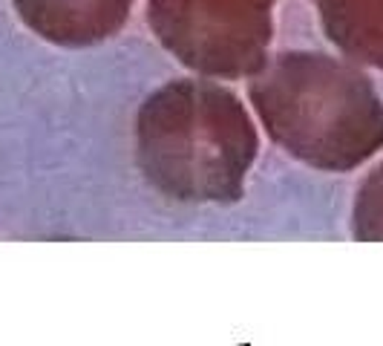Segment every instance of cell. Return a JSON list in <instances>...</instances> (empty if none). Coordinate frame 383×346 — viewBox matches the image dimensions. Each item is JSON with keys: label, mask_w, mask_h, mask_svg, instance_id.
I'll list each match as a JSON object with an SVG mask.
<instances>
[{"label": "cell", "mask_w": 383, "mask_h": 346, "mask_svg": "<svg viewBox=\"0 0 383 346\" xmlns=\"http://www.w3.org/2000/svg\"><path fill=\"white\" fill-rule=\"evenodd\" d=\"M260 136L228 86L170 81L136 118V159L144 179L179 202H236L257 162Z\"/></svg>", "instance_id": "cell-1"}, {"label": "cell", "mask_w": 383, "mask_h": 346, "mask_svg": "<svg viewBox=\"0 0 383 346\" xmlns=\"http://www.w3.org/2000/svg\"><path fill=\"white\" fill-rule=\"evenodd\" d=\"M268 136L309 167L343 173L383 147V101L372 78L326 52H280L251 75Z\"/></svg>", "instance_id": "cell-2"}, {"label": "cell", "mask_w": 383, "mask_h": 346, "mask_svg": "<svg viewBox=\"0 0 383 346\" xmlns=\"http://www.w3.org/2000/svg\"><path fill=\"white\" fill-rule=\"evenodd\" d=\"M277 0H150L161 47L214 78H245L268 61Z\"/></svg>", "instance_id": "cell-3"}, {"label": "cell", "mask_w": 383, "mask_h": 346, "mask_svg": "<svg viewBox=\"0 0 383 346\" xmlns=\"http://www.w3.org/2000/svg\"><path fill=\"white\" fill-rule=\"evenodd\" d=\"M23 18L55 43L64 47H90L104 38H113L133 0H18Z\"/></svg>", "instance_id": "cell-4"}, {"label": "cell", "mask_w": 383, "mask_h": 346, "mask_svg": "<svg viewBox=\"0 0 383 346\" xmlns=\"http://www.w3.org/2000/svg\"><path fill=\"white\" fill-rule=\"evenodd\" d=\"M328 40L352 61L383 69V0H311Z\"/></svg>", "instance_id": "cell-5"}, {"label": "cell", "mask_w": 383, "mask_h": 346, "mask_svg": "<svg viewBox=\"0 0 383 346\" xmlns=\"http://www.w3.org/2000/svg\"><path fill=\"white\" fill-rule=\"evenodd\" d=\"M352 234L363 242H383V162L372 167L355 196Z\"/></svg>", "instance_id": "cell-6"}]
</instances>
